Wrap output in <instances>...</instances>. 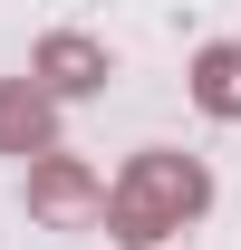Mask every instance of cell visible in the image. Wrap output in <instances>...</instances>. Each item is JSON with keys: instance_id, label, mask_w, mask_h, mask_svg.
I'll return each instance as SVG.
<instances>
[{"instance_id": "1", "label": "cell", "mask_w": 241, "mask_h": 250, "mask_svg": "<svg viewBox=\"0 0 241 250\" xmlns=\"http://www.w3.org/2000/svg\"><path fill=\"white\" fill-rule=\"evenodd\" d=\"M203 192H212V183H203L183 154H145L116 192H106V231H116V241H164L174 221L203 212Z\"/></svg>"}, {"instance_id": "2", "label": "cell", "mask_w": 241, "mask_h": 250, "mask_svg": "<svg viewBox=\"0 0 241 250\" xmlns=\"http://www.w3.org/2000/svg\"><path fill=\"white\" fill-rule=\"evenodd\" d=\"M106 77H116V58H106L96 39H77V29L39 39V87L48 96H87V87H106Z\"/></svg>"}, {"instance_id": "3", "label": "cell", "mask_w": 241, "mask_h": 250, "mask_svg": "<svg viewBox=\"0 0 241 250\" xmlns=\"http://www.w3.org/2000/svg\"><path fill=\"white\" fill-rule=\"evenodd\" d=\"M29 202L48 221H106V192H96L77 164H39V173H29Z\"/></svg>"}, {"instance_id": "4", "label": "cell", "mask_w": 241, "mask_h": 250, "mask_svg": "<svg viewBox=\"0 0 241 250\" xmlns=\"http://www.w3.org/2000/svg\"><path fill=\"white\" fill-rule=\"evenodd\" d=\"M193 96H203V116H241V48L232 39H212L193 58Z\"/></svg>"}, {"instance_id": "5", "label": "cell", "mask_w": 241, "mask_h": 250, "mask_svg": "<svg viewBox=\"0 0 241 250\" xmlns=\"http://www.w3.org/2000/svg\"><path fill=\"white\" fill-rule=\"evenodd\" d=\"M0 145L10 154H48V106L29 87H0Z\"/></svg>"}]
</instances>
